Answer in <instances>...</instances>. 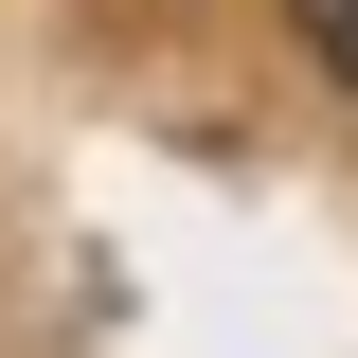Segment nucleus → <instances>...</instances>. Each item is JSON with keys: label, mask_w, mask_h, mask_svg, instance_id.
I'll use <instances>...</instances> for the list:
<instances>
[{"label": "nucleus", "mask_w": 358, "mask_h": 358, "mask_svg": "<svg viewBox=\"0 0 358 358\" xmlns=\"http://www.w3.org/2000/svg\"><path fill=\"white\" fill-rule=\"evenodd\" d=\"M305 54H322V72L358 90V0H305Z\"/></svg>", "instance_id": "f257e3e1"}]
</instances>
